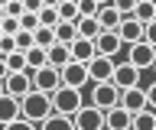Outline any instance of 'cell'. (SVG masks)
<instances>
[{
    "instance_id": "obj_1",
    "label": "cell",
    "mask_w": 156,
    "mask_h": 130,
    "mask_svg": "<svg viewBox=\"0 0 156 130\" xmlns=\"http://www.w3.org/2000/svg\"><path fill=\"white\" fill-rule=\"evenodd\" d=\"M52 111V94L39 88H29L23 98H20V120H29V124H42Z\"/></svg>"
},
{
    "instance_id": "obj_2",
    "label": "cell",
    "mask_w": 156,
    "mask_h": 130,
    "mask_svg": "<svg viewBox=\"0 0 156 130\" xmlns=\"http://www.w3.org/2000/svg\"><path fill=\"white\" fill-rule=\"evenodd\" d=\"M85 104V98H81V88H72V85H58L55 91H52V111H58V114H75L78 107Z\"/></svg>"
},
{
    "instance_id": "obj_3",
    "label": "cell",
    "mask_w": 156,
    "mask_h": 130,
    "mask_svg": "<svg viewBox=\"0 0 156 130\" xmlns=\"http://www.w3.org/2000/svg\"><path fill=\"white\" fill-rule=\"evenodd\" d=\"M72 127H78V130H101L104 127V111L94 107V104H81V107L72 114Z\"/></svg>"
},
{
    "instance_id": "obj_4",
    "label": "cell",
    "mask_w": 156,
    "mask_h": 130,
    "mask_svg": "<svg viewBox=\"0 0 156 130\" xmlns=\"http://www.w3.org/2000/svg\"><path fill=\"white\" fill-rule=\"evenodd\" d=\"M91 104L101 107V111L120 104V88H117L114 81H94V88H91Z\"/></svg>"
},
{
    "instance_id": "obj_5",
    "label": "cell",
    "mask_w": 156,
    "mask_h": 130,
    "mask_svg": "<svg viewBox=\"0 0 156 130\" xmlns=\"http://www.w3.org/2000/svg\"><path fill=\"white\" fill-rule=\"evenodd\" d=\"M29 78H33V88H39V91H49V94H52V91L58 88V85H62V78H58V69L55 65H39V69H33L29 72Z\"/></svg>"
},
{
    "instance_id": "obj_6",
    "label": "cell",
    "mask_w": 156,
    "mask_h": 130,
    "mask_svg": "<svg viewBox=\"0 0 156 130\" xmlns=\"http://www.w3.org/2000/svg\"><path fill=\"white\" fill-rule=\"evenodd\" d=\"M58 78H62V85H72V88H85V85H88V65H85V62L68 59L65 65L58 69Z\"/></svg>"
},
{
    "instance_id": "obj_7",
    "label": "cell",
    "mask_w": 156,
    "mask_h": 130,
    "mask_svg": "<svg viewBox=\"0 0 156 130\" xmlns=\"http://www.w3.org/2000/svg\"><path fill=\"white\" fill-rule=\"evenodd\" d=\"M127 62H133L140 72H146V69H153V62H156V49H153L146 39L130 42V55H127Z\"/></svg>"
},
{
    "instance_id": "obj_8",
    "label": "cell",
    "mask_w": 156,
    "mask_h": 130,
    "mask_svg": "<svg viewBox=\"0 0 156 130\" xmlns=\"http://www.w3.org/2000/svg\"><path fill=\"white\" fill-rule=\"evenodd\" d=\"M29 88H33L29 69H23V72H7V75H3V91H7V94H13V98H23Z\"/></svg>"
},
{
    "instance_id": "obj_9",
    "label": "cell",
    "mask_w": 156,
    "mask_h": 130,
    "mask_svg": "<svg viewBox=\"0 0 156 130\" xmlns=\"http://www.w3.org/2000/svg\"><path fill=\"white\" fill-rule=\"evenodd\" d=\"M88 81L94 85V81H111V72H114V59L111 55H94V59H88Z\"/></svg>"
},
{
    "instance_id": "obj_10",
    "label": "cell",
    "mask_w": 156,
    "mask_h": 130,
    "mask_svg": "<svg viewBox=\"0 0 156 130\" xmlns=\"http://www.w3.org/2000/svg\"><path fill=\"white\" fill-rule=\"evenodd\" d=\"M111 81H114L117 88H130V85H140V69H136L133 62H114V72H111Z\"/></svg>"
},
{
    "instance_id": "obj_11",
    "label": "cell",
    "mask_w": 156,
    "mask_h": 130,
    "mask_svg": "<svg viewBox=\"0 0 156 130\" xmlns=\"http://www.w3.org/2000/svg\"><path fill=\"white\" fill-rule=\"evenodd\" d=\"M120 49H124V42H120V36H117L114 30H101L94 36V52L98 55H111V59H114Z\"/></svg>"
},
{
    "instance_id": "obj_12",
    "label": "cell",
    "mask_w": 156,
    "mask_h": 130,
    "mask_svg": "<svg viewBox=\"0 0 156 130\" xmlns=\"http://www.w3.org/2000/svg\"><path fill=\"white\" fill-rule=\"evenodd\" d=\"M114 33L120 36L124 46H130V42H140V39H143V23L133 20V16H120V23H117Z\"/></svg>"
},
{
    "instance_id": "obj_13",
    "label": "cell",
    "mask_w": 156,
    "mask_h": 130,
    "mask_svg": "<svg viewBox=\"0 0 156 130\" xmlns=\"http://www.w3.org/2000/svg\"><path fill=\"white\" fill-rule=\"evenodd\" d=\"M120 104H124L130 114L143 111V107H146V91H143V85H130V88H120Z\"/></svg>"
},
{
    "instance_id": "obj_14",
    "label": "cell",
    "mask_w": 156,
    "mask_h": 130,
    "mask_svg": "<svg viewBox=\"0 0 156 130\" xmlns=\"http://www.w3.org/2000/svg\"><path fill=\"white\" fill-rule=\"evenodd\" d=\"M130 111L124 107V104H114V107H107L104 111V127H111V130H130Z\"/></svg>"
},
{
    "instance_id": "obj_15",
    "label": "cell",
    "mask_w": 156,
    "mask_h": 130,
    "mask_svg": "<svg viewBox=\"0 0 156 130\" xmlns=\"http://www.w3.org/2000/svg\"><path fill=\"white\" fill-rule=\"evenodd\" d=\"M20 120V98H13V94H0V124L3 127H13Z\"/></svg>"
},
{
    "instance_id": "obj_16",
    "label": "cell",
    "mask_w": 156,
    "mask_h": 130,
    "mask_svg": "<svg viewBox=\"0 0 156 130\" xmlns=\"http://www.w3.org/2000/svg\"><path fill=\"white\" fill-rule=\"evenodd\" d=\"M68 49H72V59L75 62H88V59L98 55L94 52V39H88V36H75V39L68 42Z\"/></svg>"
},
{
    "instance_id": "obj_17",
    "label": "cell",
    "mask_w": 156,
    "mask_h": 130,
    "mask_svg": "<svg viewBox=\"0 0 156 130\" xmlns=\"http://www.w3.org/2000/svg\"><path fill=\"white\" fill-rule=\"evenodd\" d=\"M68 59H72V49H68V42H58V39H55V42L46 49V62H49V65H55V69H62Z\"/></svg>"
},
{
    "instance_id": "obj_18",
    "label": "cell",
    "mask_w": 156,
    "mask_h": 130,
    "mask_svg": "<svg viewBox=\"0 0 156 130\" xmlns=\"http://www.w3.org/2000/svg\"><path fill=\"white\" fill-rule=\"evenodd\" d=\"M130 130H156V111L153 107H143L130 117Z\"/></svg>"
},
{
    "instance_id": "obj_19",
    "label": "cell",
    "mask_w": 156,
    "mask_h": 130,
    "mask_svg": "<svg viewBox=\"0 0 156 130\" xmlns=\"http://www.w3.org/2000/svg\"><path fill=\"white\" fill-rule=\"evenodd\" d=\"M94 20L101 23V30H117V23H120V13L114 10V3H104V7H98Z\"/></svg>"
},
{
    "instance_id": "obj_20",
    "label": "cell",
    "mask_w": 156,
    "mask_h": 130,
    "mask_svg": "<svg viewBox=\"0 0 156 130\" xmlns=\"http://www.w3.org/2000/svg\"><path fill=\"white\" fill-rule=\"evenodd\" d=\"M133 20H140V23L156 20V0H136V7H133Z\"/></svg>"
},
{
    "instance_id": "obj_21",
    "label": "cell",
    "mask_w": 156,
    "mask_h": 130,
    "mask_svg": "<svg viewBox=\"0 0 156 130\" xmlns=\"http://www.w3.org/2000/svg\"><path fill=\"white\" fill-rule=\"evenodd\" d=\"M52 33H55V39H58V42H72V39L78 36V26H75L72 20H58L55 26H52Z\"/></svg>"
},
{
    "instance_id": "obj_22",
    "label": "cell",
    "mask_w": 156,
    "mask_h": 130,
    "mask_svg": "<svg viewBox=\"0 0 156 130\" xmlns=\"http://www.w3.org/2000/svg\"><path fill=\"white\" fill-rule=\"evenodd\" d=\"M75 26H78V36H88V39H94L98 33H101V23H98L94 16H78Z\"/></svg>"
},
{
    "instance_id": "obj_23",
    "label": "cell",
    "mask_w": 156,
    "mask_h": 130,
    "mask_svg": "<svg viewBox=\"0 0 156 130\" xmlns=\"http://www.w3.org/2000/svg\"><path fill=\"white\" fill-rule=\"evenodd\" d=\"M23 59H26V69H39V65H46V49L42 46H29V49H23Z\"/></svg>"
},
{
    "instance_id": "obj_24",
    "label": "cell",
    "mask_w": 156,
    "mask_h": 130,
    "mask_svg": "<svg viewBox=\"0 0 156 130\" xmlns=\"http://www.w3.org/2000/svg\"><path fill=\"white\" fill-rule=\"evenodd\" d=\"M55 42V33H52V26H36L33 30V46H42V49H49Z\"/></svg>"
},
{
    "instance_id": "obj_25",
    "label": "cell",
    "mask_w": 156,
    "mask_h": 130,
    "mask_svg": "<svg viewBox=\"0 0 156 130\" xmlns=\"http://www.w3.org/2000/svg\"><path fill=\"white\" fill-rule=\"evenodd\" d=\"M55 13H58V20H78V7H75V0H58L55 3Z\"/></svg>"
},
{
    "instance_id": "obj_26",
    "label": "cell",
    "mask_w": 156,
    "mask_h": 130,
    "mask_svg": "<svg viewBox=\"0 0 156 130\" xmlns=\"http://www.w3.org/2000/svg\"><path fill=\"white\" fill-rule=\"evenodd\" d=\"M3 62H7V72H23L26 69V59H23V49H13L3 55Z\"/></svg>"
},
{
    "instance_id": "obj_27",
    "label": "cell",
    "mask_w": 156,
    "mask_h": 130,
    "mask_svg": "<svg viewBox=\"0 0 156 130\" xmlns=\"http://www.w3.org/2000/svg\"><path fill=\"white\" fill-rule=\"evenodd\" d=\"M36 16H39V26H55L58 23V13H55V7H49V3H42L36 10Z\"/></svg>"
},
{
    "instance_id": "obj_28",
    "label": "cell",
    "mask_w": 156,
    "mask_h": 130,
    "mask_svg": "<svg viewBox=\"0 0 156 130\" xmlns=\"http://www.w3.org/2000/svg\"><path fill=\"white\" fill-rule=\"evenodd\" d=\"M13 42H16V49H29V46H33V30H23V26H20V30L13 33Z\"/></svg>"
},
{
    "instance_id": "obj_29",
    "label": "cell",
    "mask_w": 156,
    "mask_h": 130,
    "mask_svg": "<svg viewBox=\"0 0 156 130\" xmlns=\"http://www.w3.org/2000/svg\"><path fill=\"white\" fill-rule=\"evenodd\" d=\"M114 3V10L120 13V16H133V7H136V0H111Z\"/></svg>"
},
{
    "instance_id": "obj_30",
    "label": "cell",
    "mask_w": 156,
    "mask_h": 130,
    "mask_svg": "<svg viewBox=\"0 0 156 130\" xmlns=\"http://www.w3.org/2000/svg\"><path fill=\"white\" fill-rule=\"evenodd\" d=\"M75 7H78V16H94V13H98L94 0H75Z\"/></svg>"
},
{
    "instance_id": "obj_31",
    "label": "cell",
    "mask_w": 156,
    "mask_h": 130,
    "mask_svg": "<svg viewBox=\"0 0 156 130\" xmlns=\"http://www.w3.org/2000/svg\"><path fill=\"white\" fill-rule=\"evenodd\" d=\"M20 26H23V30H36V26H39V16L33 10H23V13H20Z\"/></svg>"
},
{
    "instance_id": "obj_32",
    "label": "cell",
    "mask_w": 156,
    "mask_h": 130,
    "mask_svg": "<svg viewBox=\"0 0 156 130\" xmlns=\"http://www.w3.org/2000/svg\"><path fill=\"white\" fill-rule=\"evenodd\" d=\"M0 30H3V33H10V36H13V33L20 30V16H3V20H0Z\"/></svg>"
},
{
    "instance_id": "obj_33",
    "label": "cell",
    "mask_w": 156,
    "mask_h": 130,
    "mask_svg": "<svg viewBox=\"0 0 156 130\" xmlns=\"http://www.w3.org/2000/svg\"><path fill=\"white\" fill-rule=\"evenodd\" d=\"M143 39H146V42H150V46L156 49V20L143 23Z\"/></svg>"
},
{
    "instance_id": "obj_34",
    "label": "cell",
    "mask_w": 156,
    "mask_h": 130,
    "mask_svg": "<svg viewBox=\"0 0 156 130\" xmlns=\"http://www.w3.org/2000/svg\"><path fill=\"white\" fill-rule=\"evenodd\" d=\"M16 49V42H13V36L10 33H0V55H7V52Z\"/></svg>"
},
{
    "instance_id": "obj_35",
    "label": "cell",
    "mask_w": 156,
    "mask_h": 130,
    "mask_svg": "<svg viewBox=\"0 0 156 130\" xmlns=\"http://www.w3.org/2000/svg\"><path fill=\"white\" fill-rule=\"evenodd\" d=\"M3 10H7V16H20V13H23V0H7Z\"/></svg>"
},
{
    "instance_id": "obj_36",
    "label": "cell",
    "mask_w": 156,
    "mask_h": 130,
    "mask_svg": "<svg viewBox=\"0 0 156 130\" xmlns=\"http://www.w3.org/2000/svg\"><path fill=\"white\" fill-rule=\"evenodd\" d=\"M143 91H146V107H153V111H156V81H153V85H146Z\"/></svg>"
},
{
    "instance_id": "obj_37",
    "label": "cell",
    "mask_w": 156,
    "mask_h": 130,
    "mask_svg": "<svg viewBox=\"0 0 156 130\" xmlns=\"http://www.w3.org/2000/svg\"><path fill=\"white\" fill-rule=\"evenodd\" d=\"M39 7H42V0H23V10H33V13H36Z\"/></svg>"
},
{
    "instance_id": "obj_38",
    "label": "cell",
    "mask_w": 156,
    "mask_h": 130,
    "mask_svg": "<svg viewBox=\"0 0 156 130\" xmlns=\"http://www.w3.org/2000/svg\"><path fill=\"white\" fill-rule=\"evenodd\" d=\"M7 75V62H3V55H0V78Z\"/></svg>"
},
{
    "instance_id": "obj_39",
    "label": "cell",
    "mask_w": 156,
    "mask_h": 130,
    "mask_svg": "<svg viewBox=\"0 0 156 130\" xmlns=\"http://www.w3.org/2000/svg\"><path fill=\"white\" fill-rule=\"evenodd\" d=\"M42 3H49V7H55V3H58V0H42Z\"/></svg>"
},
{
    "instance_id": "obj_40",
    "label": "cell",
    "mask_w": 156,
    "mask_h": 130,
    "mask_svg": "<svg viewBox=\"0 0 156 130\" xmlns=\"http://www.w3.org/2000/svg\"><path fill=\"white\" fill-rule=\"evenodd\" d=\"M3 16H7V10H3V3H0V20H3Z\"/></svg>"
},
{
    "instance_id": "obj_41",
    "label": "cell",
    "mask_w": 156,
    "mask_h": 130,
    "mask_svg": "<svg viewBox=\"0 0 156 130\" xmlns=\"http://www.w3.org/2000/svg\"><path fill=\"white\" fill-rule=\"evenodd\" d=\"M94 3H98V7H104V3H111V0H94Z\"/></svg>"
},
{
    "instance_id": "obj_42",
    "label": "cell",
    "mask_w": 156,
    "mask_h": 130,
    "mask_svg": "<svg viewBox=\"0 0 156 130\" xmlns=\"http://www.w3.org/2000/svg\"><path fill=\"white\" fill-rule=\"evenodd\" d=\"M0 94H3V78H0Z\"/></svg>"
},
{
    "instance_id": "obj_43",
    "label": "cell",
    "mask_w": 156,
    "mask_h": 130,
    "mask_svg": "<svg viewBox=\"0 0 156 130\" xmlns=\"http://www.w3.org/2000/svg\"><path fill=\"white\" fill-rule=\"evenodd\" d=\"M153 72H156V62H153Z\"/></svg>"
},
{
    "instance_id": "obj_44",
    "label": "cell",
    "mask_w": 156,
    "mask_h": 130,
    "mask_svg": "<svg viewBox=\"0 0 156 130\" xmlns=\"http://www.w3.org/2000/svg\"><path fill=\"white\" fill-rule=\"evenodd\" d=\"M0 3H7V0H0Z\"/></svg>"
}]
</instances>
